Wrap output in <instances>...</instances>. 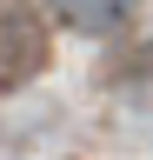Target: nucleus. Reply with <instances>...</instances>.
<instances>
[{
	"instance_id": "2",
	"label": "nucleus",
	"mask_w": 153,
	"mask_h": 160,
	"mask_svg": "<svg viewBox=\"0 0 153 160\" xmlns=\"http://www.w3.org/2000/svg\"><path fill=\"white\" fill-rule=\"evenodd\" d=\"M53 7V20L60 27H73V33H120L133 13H140V0H47Z\"/></svg>"
},
{
	"instance_id": "1",
	"label": "nucleus",
	"mask_w": 153,
	"mask_h": 160,
	"mask_svg": "<svg viewBox=\"0 0 153 160\" xmlns=\"http://www.w3.org/2000/svg\"><path fill=\"white\" fill-rule=\"evenodd\" d=\"M47 27H40V13H27V7H0V87H27L33 73L47 67Z\"/></svg>"
}]
</instances>
